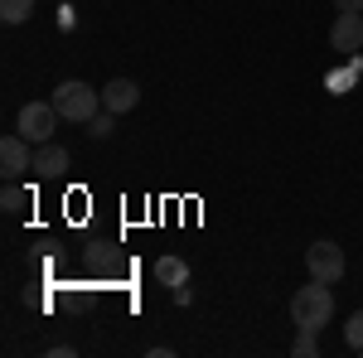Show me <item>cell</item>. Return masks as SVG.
<instances>
[{
	"label": "cell",
	"instance_id": "obj_1",
	"mask_svg": "<svg viewBox=\"0 0 363 358\" xmlns=\"http://www.w3.org/2000/svg\"><path fill=\"white\" fill-rule=\"evenodd\" d=\"M291 320H296V330H325L330 320H335V291L325 286V281H310L301 286L296 296H291Z\"/></svg>",
	"mask_w": 363,
	"mask_h": 358
},
{
	"label": "cell",
	"instance_id": "obj_2",
	"mask_svg": "<svg viewBox=\"0 0 363 358\" xmlns=\"http://www.w3.org/2000/svg\"><path fill=\"white\" fill-rule=\"evenodd\" d=\"M54 111L63 116V121H73V126H87L97 111H102V92L92 83H83V78H68V83H58L54 87Z\"/></svg>",
	"mask_w": 363,
	"mask_h": 358
},
{
	"label": "cell",
	"instance_id": "obj_3",
	"mask_svg": "<svg viewBox=\"0 0 363 358\" xmlns=\"http://www.w3.org/2000/svg\"><path fill=\"white\" fill-rule=\"evenodd\" d=\"M58 121H63V116L54 111V102H25L20 116H15V131H20L29 145H49L54 131H58Z\"/></svg>",
	"mask_w": 363,
	"mask_h": 358
},
{
	"label": "cell",
	"instance_id": "obj_4",
	"mask_svg": "<svg viewBox=\"0 0 363 358\" xmlns=\"http://www.w3.org/2000/svg\"><path fill=\"white\" fill-rule=\"evenodd\" d=\"M344 247L339 242H330V237H320V242H310V252H306V272H310V281H325V286H335L339 276H344Z\"/></svg>",
	"mask_w": 363,
	"mask_h": 358
},
{
	"label": "cell",
	"instance_id": "obj_5",
	"mask_svg": "<svg viewBox=\"0 0 363 358\" xmlns=\"http://www.w3.org/2000/svg\"><path fill=\"white\" fill-rule=\"evenodd\" d=\"M25 169H34V155H29V140L20 131H10V136L0 140V174L5 179H20Z\"/></svg>",
	"mask_w": 363,
	"mask_h": 358
},
{
	"label": "cell",
	"instance_id": "obj_6",
	"mask_svg": "<svg viewBox=\"0 0 363 358\" xmlns=\"http://www.w3.org/2000/svg\"><path fill=\"white\" fill-rule=\"evenodd\" d=\"M330 44H335V54H359L363 49V15H339L335 29H330Z\"/></svg>",
	"mask_w": 363,
	"mask_h": 358
},
{
	"label": "cell",
	"instance_id": "obj_7",
	"mask_svg": "<svg viewBox=\"0 0 363 358\" xmlns=\"http://www.w3.org/2000/svg\"><path fill=\"white\" fill-rule=\"evenodd\" d=\"M68 165H73V155H68L63 145H54V140L34 150V174H39V179H63Z\"/></svg>",
	"mask_w": 363,
	"mask_h": 358
},
{
	"label": "cell",
	"instance_id": "obj_8",
	"mask_svg": "<svg viewBox=\"0 0 363 358\" xmlns=\"http://www.w3.org/2000/svg\"><path fill=\"white\" fill-rule=\"evenodd\" d=\"M102 107L116 111V116H121V111H136L140 107V87L131 83V78H112V83L102 87Z\"/></svg>",
	"mask_w": 363,
	"mask_h": 358
},
{
	"label": "cell",
	"instance_id": "obj_9",
	"mask_svg": "<svg viewBox=\"0 0 363 358\" xmlns=\"http://www.w3.org/2000/svg\"><path fill=\"white\" fill-rule=\"evenodd\" d=\"M155 281L169 286V291H174V286H189V267H184L179 257H160V262H155Z\"/></svg>",
	"mask_w": 363,
	"mask_h": 358
},
{
	"label": "cell",
	"instance_id": "obj_10",
	"mask_svg": "<svg viewBox=\"0 0 363 358\" xmlns=\"http://www.w3.org/2000/svg\"><path fill=\"white\" fill-rule=\"evenodd\" d=\"M34 15V0H0V20L5 25H25Z\"/></svg>",
	"mask_w": 363,
	"mask_h": 358
},
{
	"label": "cell",
	"instance_id": "obj_11",
	"mask_svg": "<svg viewBox=\"0 0 363 358\" xmlns=\"http://www.w3.org/2000/svg\"><path fill=\"white\" fill-rule=\"evenodd\" d=\"M25 203H29V189H20V184L10 179L5 194H0V208H5V213H25Z\"/></svg>",
	"mask_w": 363,
	"mask_h": 358
},
{
	"label": "cell",
	"instance_id": "obj_12",
	"mask_svg": "<svg viewBox=\"0 0 363 358\" xmlns=\"http://www.w3.org/2000/svg\"><path fill=\"white\" fill-rule=\"evenodd\" d=\"M112 131H116V111H107V107H102L97 116H92V121H87V136H92V140H107Z\"/></svg>",
	"mask_w": 363,
	"mask_h": 358
},
{
	"label": "cell",
	"instance_id": "obj_13",
	"mask_svg": "<svg viewBox=\"0 0 363 358\" xmlns=\"http://www.w3.org/2000/svg\"><path fill=\"white\" fill-rule=\"evenodd\" d=\"M344 344H349L354 354H363V310H354V315L344 320Z\"/></svg>",
	"mask_w": 363,
	"mask_h": 358
},
{
	"label": "cell",
	"instance_id": "obj_14",
	"mask_svg": "<svg viewBox=\"0 0 363 358\" xmlns=\"http://www.w3.org/2000/svg\"><path fill=\"white\" fill-rule=\"evenodd\" d=\"M291 354H296V358H315V354H320V339H315V330H301V334H296Z\"/></svg>",
	"mask_w": 363,
	"mask_h": 358
},
{
	"label": "cell",
	"instance_id": "obj_15",
	"mask_svg": "<svg viewBox=\"0 0 363 358\" xmlns=\"http://www.w3.org/2000/svg\"><path fill=\"white\" fill-rule=\"evenodd\" d=\"M58 25L73 29V25H78V10H73V5H58Z\"/></svg>",
	"mask_w": 363,
	"mask_h": 358
},
{
	"label": "cell",
	"instance_id": "obj_16",
	"mask_svg": "<svg viewBox=\"0 0 363 358\" xmlns=\"http://www.w3.org/2000/svg\"><path fill=\"white\" fill-rule=\"evenodd\" d=\"M339 15H363V0H335Z\"/></svg>",
	"mask_w": 363,
	"mask_h": 358
}]
</instances>
